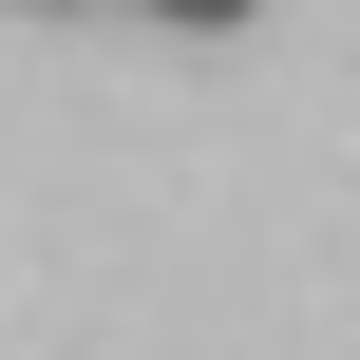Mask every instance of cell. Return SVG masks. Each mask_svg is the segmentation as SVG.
Returning <instances> with one entry per match:
<instances>
[{"label":"cell","instance_id":"cell-1","mask_svg":"<svg viewBox=\"0 0 360 360\" xmlns=\"http://www.w3.org/2000/svg\"><path fill=\"white\" fill-rule=\"evenodd\" d=\"M152 19H171V38H228V19H247V0H152Z\"/></svg>","mask_w":360,"mask_h":360},{"label":"cell","instance_id":"cell-2","mask_svg":"<svg viewBox=\"0 0 360 360\" xmlns=\"http://www.w3.org/2000/svg\"><path fill=\"white\" fill-rule=\"evenodd\" d=\"M38 19H57V0H38Z\"/></svg>","mask_w":360,"mask_h":360}]
</instances>
